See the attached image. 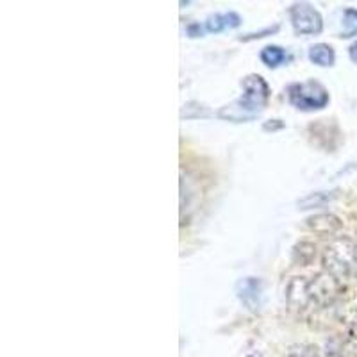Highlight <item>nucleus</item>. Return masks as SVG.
Listing matches in <instances>:
<instances>
[{
	"instance_id": "nucleus-1",
	"label": "nucleus",
	"mask_w": 357,
	"mask_h": 357,
	"mask_svg": "<svg viewBox=\"0 0 357 357\" xmlns=\"http://www.w3.org/2000/svg\"><path fill=\"white\" fill-rule=\"evenodd\" d=\"M241 88H243V95L236 98L232 104L223 106L216 116L225 120V122L234 123L250 122V120L259 116L261 111L266 107L270 93H272L268 82L257 73H248L247 77H243V81H241Z\"/></svg>"
},
{
	"instance_id": "nucleus-2",
	"label": "nucleus",
	"mask_w": 357,
	"mask_h": 357,
	"mask_svg": "<svg viewBox=\"0 0 357 357\" xmlns=\"http://www.w3.org/2000/svg\"><path fill=\"white\" fill-rule=\"evenodd\" d=\"M325 272L337 280H349L357 275V243L349 236H337L321 254Z\"/></svg>"
},
{
	"instance_id": "nucleus-3",
	"label": "nucleus",
	"mask_w": 357,
	"mask_h": 357,
	"mask_svg": "<svg viewBox=\"0 0 357 357\" xmlns=\"http://www.w3.org/2000/svg\"><path fill=\"white\" fill-rule=\"evenodd\" d=\"M286 95L293 107H296L298 111H305V113L325 109L331 102L329 89L314 79L293 82L286 89Z\"/></svg>"
},
{
	"instance_id": "nucleus-4",
	"label": "nucleus",
	"mask_w": 357,
	"mask_h": 357,
	"mask_svg": "<svg viewBox=\"0 0 357 357\" xmlns=\"http://www.w3.org/2000/svg\"><path fill=\"white\" fill-rule=\"evenodd\" d=\"M289 20L293 31L301 36H317L324 31V18L320 11L309 2H295L289 8Z\"/></svg>"
},
{
	"instance_id": "nucleus-5",
	"label": "nucleus",
	"mask_w": 357,
	"mask_h": 357,
	"mask_svg": "<svg viewBox=\"0 0 357 357\" xmlns=\"http://www.w3.org/2000/svg\"><path fill=\"white\" fill-rule=\"evenodd\" d=\"M309 293H311L314 307H329L337 301V296L341 293V284L340 280L331 275V273L320 272L309 279Z\"/></svg>"
},
{
	"instance_id": "nucleus-6",
	"label": "nucleus",
	"mask_w": 357,
	"mask_h": 357,
	"mask_svg": "<svg viewBox=\"0 0 357 357\" xmlns=\"http://www.w3.org/2000/svg\"><path fill=\"white\" fill-rule=\"evenodd\" d=\"M238 301L252 312H257L263 305V280L259 277H243L236 282Z\"/></svg>"
},
{
	"instance_id": "nucleus-7",
	"label": "nucleus",
	"mask_w": 357,
	"mask_h": 357,
	"mask_svg": "<svg viewBox=\"0 0 357 357\" xmlns=\"http://www.w3.org/2000/svg\"><path fill=\"white\" fill-rule=\"evenodd\" d=\"M286 302L293 311H307L312 307V298L309 293L307 277L296 275L289 279L286 284Z\"/></svg>"
},
{
	"instance_id": "nucleus-8",
	"label": "nucleus",
	"mask_w": 357,
	"mask_h": 357,
	"mask_svg": "<svg viewBox=\"0 0 357 357\" xmlns=\"http://www.w3.org/2000/svg\"><path fill=\"white\" fill-rule=\"evenodd\" d=\"M324 357H357V334H334L324 343Z\"/></svg>"
},
{
	"instance_id": "nucleus-9",
	"label": "nucleus",
	"mask_w": 357,
	"mask_h": 357,
	"mask_svg": "<svg viewBox=\"0 0 357 357\" xmlns=\"http://www.w3.org/2000/svg\"><path fill=\"white\" fill-rule=\"evenodd\" d=\"M305 229L318 236H334L336 232L341 231L343 222L340 216L333 215V213H317L305 218Z\"/></svg>"
},
{
	"instance_id": "nucleus-10",
	"label": "nucleus",
	"mask_w": 357,
	"mask_h": 357,
	"mask_svg": "<svg viewBox=\"0 0 357 357\" xmlns=\"http://www.w3.org/2000/svg\"><path fill=\"white\" fill-rule=\"evenodd\" d=\"M309 61L321 68H331L336 63V52L329 43H317L309 49Z\"/></svg>"
},
{
	"instance_id": "nucleus-11",
	"label": "nucleus",
	"mask_w": 357,
	"mask_h": 357,
	"mask_svg": "<svg viewBox=\"0 0 357 357\" xmlns=\"http://www.w3.org/2000/svg\"><path fill=\"white\" fill-rule=\"evenodd\" d=\"M259 59L266 68H279L280 65H286L291 59V56L288 54V50L279 47V45H266L261 50Z\"/></svg>"
},
{
	"instance_id": "nucleus-12",
	"label": "nucleus",
	"mask_w": 357,
	"mask_h": 357,
	"mask_svg": "<svg viewBox=\"0 0 357 357\" xmlns=\"http://www.w3.org/2000/svg\"><path fill=\"white\" fill-rule=\"evenodd\" d=\"M317 245L307 240L296 241L291 248V261L296 266H309L317 259Z\"/></svg>"
},
{
	"instance_id": "nucleus-13",
	"label": "nucleus",
	"mask_w": 357,
	"mask_h": 357,
	"mask_svg": "<svg viewBox=\"0 0 357 357\" xmlns=\"http://www.w3.org/2000/svg\"><path fill=\"white\" fill-rule=\"evenodd\" d=\"M336 197V191H312L309 195L302 197L296 206H298V209H302V211H305V209H320V207H325L327 204L333 202Z\"/></svg>"
},
{
	"instance_id": "nucleus-14",
	"label": "nucleus",
	"mask_w": 357,
	"mask_h": 357,
	"mask_svg": "<svg viewBox=\"0 0 357 357\" xmlns=\"http://www.w3.org/2000/svg\"><path fill=\"white\" fill-rule=\"evenodd\" d=\"M286 357H324L318 350V347L309 345V343H298V345L289 347Z\"/></svg>"
},
{
	"instance_id": "nucleus-15",
	"label": "nucleus",
	"mask_w": 357,
	"mask_h": 357,
	"mask_svg": "<svg viewBox=\"0 0 357 357\" xmlns=\"http://www.w3.org/2000/svg\"><path fill=\"white\" fill-rule=\"evenodd\" d=\"M181 116L186 118V120H195V118L209 116V113H207V107L199 102H188V104H184Z\"/></svg>"
},
{
	"instance_id": "nucleus-16",
	"label": "nucleus",
	"mask_w": 357,
	"mask_h": 357,
	"mask_svg": "<svg viewBox=\"0 0 357 357\" xmlns=\"http://www.w3.org/2000/svg\"><path fill=\"white\" fill-rule=\"evenodd\" d=\"M206 31L207 33H222V31H225V20H223V15H211V17L207 18L206 20Z\"/></svg>"
},
{
	"instance_id": "nucleus-17",
	"label": "nucleus",
	"mask_w": 357,
	"mask_h": 357,
	"mask_svg": "<svg viewBox=\"0 0 357 357\" xmlns=\"http://www.w3.org/2000/svg\"><path fill=\"white\" fill-rule=\"evenodd\" d=\"M277 31H279V25H273V27L263 29V31H259V33L247 34V36L241 38V41H252V40H259V38H264V36H272V34H275Z\"/></svg>"
},
{
	"instance_id": "nucleus-18",
	"label": "nucleus",
	"mask_w": 357,
	"mask_h": 357,
	"mask_svg": "<svg viewBox=\"0 0 357 357\" xmlns=\"http://www.w3.org/2000/svg\"><path fill=\"white\" fill-rule=\"evenodd\" d=\"M223 20H225V27L227 29H236L241 25V17L236 11H229L223 15Z\"/></svg>"
},
{
	"instance_id": "nucleus-19",
	"label": "nucleus",
	"mask_w": 357,
	"mask_h": 357,
	"mask_svg": "<svg viewBox=\"0 0 357 357\" xmlns=\"http://www.w3.org/2000/svg\"><path fill=\"white\" fill-rule=\"evenodd\" d=\"M204 31H206V25L199 24V22H191L186 25V34L190 38H202Z\"/></svg>"
},
{
	"instance_id": "nucleus-20",
	"label": "nucleus",
	"mask_w": 357,
	"mask_h": 357,
	"mask_svg": "<svg viewBox=\"0 0 357 357\" xmlns=\"http://www.w3.org/2000/svg\"><path fill=\"white\" fill-rule=\"evenodd\" d=\"M343 20H345V24L349 25L350 31L357 29V9L356 8H347L345 11H343Z\"/></svg>"
},
{
	"instance_id": "nucleus-21",
	"label": "nucleus",
	"mask_w": 357,
	"mask_h": 357,
	"mask_svg": "<svg viewBox=\"0 0 357 357\" xmlns=\"http://www.w3.org/2000/svg\"><path fill=\"white\" fill-rule=\"evenodd\" d=\"M286 123L282 122V120H268V122L263 123V130H266V132H270V130H280V129H284Z\"/></svg>"
},
{
	"instance_id": "nucleus-22",
	"label": "nucleus",
	"mask_w": 357,
	"mask_h": 357,
	"mask_svg": "<svg viewBox=\"0 0 357 357\" xmlns=\"http://www.w3.org/2000/svg\"><path fill=\"white\" fill-rule=\"evenodd\" d=\"M349 57L354 65H357V40L349 47Z\"/></svg>"
},
{
	"instance_id": "nucleus-23",
	"label": "nucleus",
	"mask_w": 357,
	"mask_h": 357,
	"mask_svg": "<svg viewBox=\"0 0 357 357\" xmlns=\"http://www.w3.org/2000/svg\"><path fill=\"white\" fill-rule=\"evenodd\" d=\"M352 36H357V29H354V31H349V33L341 34L340 38H352Z\"/></svg>"
}]
</instances>
